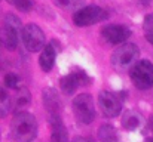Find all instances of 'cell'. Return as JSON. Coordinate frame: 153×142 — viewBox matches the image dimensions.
<instances>
[{"mask_svg": "<svg viewBox=\"0 0 153 142\" xmlns=\"http://www.w3.org/2000/svg\"><path fill=\"white\" fill-rule=\"evenodd\" d=\"M42 99H43V107L48 113V118H56L61 117L62 113V102L58 92L53 88H45L42 92Z\"/></svg>", "mask_w": 153, "mask_h": 142, "instance_id": "cell-10", "label": "cell"}, {"mask_svg": "<svg viewBox=\"0 0 153 142\" xmlns=\"http://www.w3.org/2000/svg\"><path fill=\"white\" fill-rule=\"evenodd\" d=\"M12 108V98L4 89L0 88V116L4 117Z\"/></svg>", "mask_w": 153, "mask_h": 142, "instance_id": "cell-17", "label": "cell"}, {"mask_svg": "<svg viewBox=\"0 0 153 142\" xmlns=\"http://www.w3.org/2000/svg\"><path fill=\"white\" fill-rule=\"evenodd\" d=\"M73 142H88V141H86V139H83V138H76Z\"/></svg>", "mask_w": 153, "mask_h": 142, "instance_id": "cell-22", "label": "cell"}, {"mask_svg": "<svg viewBox=\"0 0 153 142\" xmlns=\"http://www.w3.org/2000/svg\"><path fill=\"white\" fill-rule=\"evenodd\" d=\"M21 40L28 52H39L46 46V37L42 28L36 24H27L21 31Z\"/></svg>", "mask_w": 153, "mask_h": 142, "instance_id": "cell-7", "label": "cell"}, {"mask_svg": "<svg viewBox=\"0 0 153 142\" xmlns=\"http://www.w3.org/2000/svg\"><path fill=\"white\" fill-rule=\"evenodd\" d=\"M21 21L18 16H15L13 13H7L4 16V24H3V45L7 50H15L18 46L19 37H21Z\"/></svg>", "mask_w": 153, "mask_h": 142, "instance_id": "cell-6", "label": "cell"}, {"mask_svg": "<svg viewBox=\"0 0 153 142\" xmlns=\"http://www.w3.org/2000/svg\"><path fill=\"white\" fill-rule=\"evenodd\" d=\"M98 139L100 142H119L117 130L111 124H102L98 129Z\"/></svg>", "mask_w": 153, "mask_h": 142, "instance_id": "cell-15", "label": "cell"}, {"mask_svg": "<svg viewBox=\"0 0 153 142\" xmlns=\"http://www.w3.org/2000/svg\"><path fill=\"white\" fill-rule=\"evenodd\" d=\"M30 99H31V95L30 90L27 88H18L16 89V93L13 95V101H12V105L13 108H19V107H25L30 104Z\"/></svg>", "mask_w": 153, "mask_h": 142, "instance_id": "cell-16", "label": "cell"}, {"mask_svg": "<svg viewBox=\"0 0 153 142\" xmlns=\"http://www.w3.org/2000/svg\"><path fill=\"white\" fill-rule=\"evenodd\" d=\"M51 124L52 133H51V142H70L68 133L65 130V126L62 123V117L56 118H48Z\"/></svg>", "mask_w": 153, "mask_h": 142, "instance_id": "cell-12", "label": "cell"}, {"mask_svg": "<svg viewBox=\"0 0 153 142\" xmlns=\"http://www.w3.org/2000/svg\"><path fill=\"white\" fill-rule=\"evenodd\" d=\"M91 79L83 71H73L59 79V88L65 95H73L80 85H89Z\"/></svg>", "mask_w": 153, "mask_h": 142, "instance_id": "cell-11", "label": "cell"}, {"mask_svg": "<svg viewBox=\"0 0 153 142\" xmlns=\"http://www.w3.org/2000/svg\"><path fill=\"white\" fill-rule=\"evenodd\" d=\"M4 86L7 89H18L19 88V79L16 74L13 73H9L4 76Z\"/></svg>", "mask_w": 153, "mask_h": 142, "instance_id": "cell-20", "label": "cell"}, {"mask_svg": "<svg viewBox=\"0 0 153 142\" xmlns=\"http://www.w3.org/2000/svg\"><path fill=\"white\" fill-rule=\"evenodd\" d=\"M107 16H108V13L102 7L97 6V4H89V6L77 9L73 13V22L77 27H91L97 22L107 19Z\"/></svg>", "mask_w": 153, "mask_h": 142, "instance_id": "cell-5", "label": "cell"}, {"mask_svg": "<svg viewBox=\"0 0 153 142\" xmlns=\"http://www.w3.org/2000/svg\"><path fill=\"white\" fill-rule=\"evenodd\" d=\"M101 36L107 43L120 46L131 36V30L122 24H107L102 27Z\"/></svg>", "mask_w": 153, "mask_h": 142, "instance_id": "cell-9", "label": "cell"}, {"mask_svg": "<svg viewBox=\"0 0 153 142\" xmlns=\"http://www.w3.org/2000/svg\"><path fill=\"white\" fill-rule=\"evenodd\" d=\"M140 123H141V117H140L138 113H135L132 110H128V111L123 113V116H122V126L125 129L134 130V129H137L140 126Z\"/></svg>", "mask_w": 153, "mask_h": 142, "instance_id": "cell-14", "label": "cell"}, {"mask_svg": "<svg viewBox=\"0 0 153 142\" xmlns=\"http://www.w3.org/2000/svg\"><path fill=\"white\" fill-rule=\"evenodd\" d=\"M7 3L13 4L16 9L24 10V12H28L31 9V0H7Z\"/></svg>", "mask_w": 153, "mask_h": 142, "instance_id": "cell-21", "label": "cell"}, {"mask_svg": "<svg viewBox=\"0 0 153 142\" xmlns=\"http://www.w3.org/2000/svg\"><path fill=\"white\" fill-rule=\"evenodd\" d=\"M140 56V49L134 43H123L111 53V65L116 71H129Z\"/></svg>", "mask_w": 153, "mask_h": 142, "instance_id": "cell-2", "label": "cell"}, {"mask_svg": "<svg viewBox=\"0 0 153 142\" xmlns=\"http://www.w3.org/2000/svg\"><path fill=\"white\" fill-rule=\"evenodd\" d=\"M37 130V120L27 111H18L10 121V136L15 142H33Z\"/></svg>", "mask_w": 153, "mask_h": 142, "instance_id": "cell-1", "label": "cell"}, {"mask_svg": "<svg viewBox=\"0 0 153 142\" xmlns=\"http://www.w3.org/2000/svg\"><path fill=\"white\" fill-rule=\"evenodd\" d=\"M55 58H56V50L52 45H46V46L42 49L40 52V56H39V65L42 68V71L45 73H49L52 68H53V64H55Z\"/></svg>", "mask_w": 153, "mask_h": 142, "instance_id": "cell-13", "label": "cell"}, {"mask_svg": "<svg viewBox=\"0 0 153 142\" xmlns=\"http://www.w3.org/2000/svg\"><path fill=\"white\" fill-rule=\"evenodd\" d=\"M1 45H3V34L0 31V52H1Z\"/></svg>", "mask_w": 153, "mask_h": 142, "instance_id": "cell-23", "label": "cell"}, {"mask_svg": "<svg viewBox=\"0 0 153 142\" xmlns=\"http://www.w3.org/2000/svg\"><path fill=\"white\" fill-rule=\"evenodd\" d=\"M53 3H55V6L59 7V9L73 10V9H76V7L82 3V0H53Z\"/></svg>", "mask_w": 153, "mask_h": 142, "instance_id": "cell-18", "label": "cell"}, {"mask_svg": "<svg viewBox=\"0 0 153 142\" xmlns=\"http://www.w3.org/2000/svg\"><path fill=\"white\" fill-rule=\"evenodd\" d=\"M150 126H152V132H153V117L150 118Z\"/></svg>", "mask_w": 153, "mask_h": 142, "instance_id": "cell-24", "label": "cell"}, {"mask_svg": "<svg viewBox=\"0 0 153 142\" xmlns=\"http://www.w3.org/2000/svg\"><path fill=\"white\" fill-rule=\"evenodd\" d=\"M143 28H144V31H146L147 39L153 43V13L147 15V16L144 18V21H143Z\"/></svg>", "mask_w": 153, "mask_h": 142, "instance_id": "cell-19", "label": "cell"}, {"mask_svg": "<svg viewBox=\"0 0 153 142\" xmlns=\"http://www.w3.org/2000/svg\"><path fill=\"white\" fill-rule=\"evenodd\" d=\"M98 105L101 108L102 114L105 117H117L122 111V99L117 96V93L113 92H101L98 95Z\"/></svg>", "mask_w": 153, "mask_h": 142, "instance_id": "cell-8", "label": "cell"}, {"mask_svg": "<svg viewBox=\"0 0 153 142\" xmlns=\"http://www.w3.org/2000/svg\"><path fill=\"white\" fill-rule=\"evenodd\" d=\"M146 142H153V138H149V139H146Z\"/></svg>", "mask_w": 153, "mask_h": 142, "instance_id": "cell-25", "label": "cell"}, {"mask_svg": "<svg viewBox=\"0 0 153 142\" xmlns=\"http://www.w3.org/2000/svg\"><path fill=\"white\" fill-rule=\"evenodd\" d=\"M71 110L80 124H91L95 120V102L89 93H79L71 102Z\"/></svg>", "mask_w": 153, "mask_h": 142, "instance_id": "cell-3", "label": "cell"}, {"mask_svg": "<svg viewBox=\"0 0 153 142\" xmlns=\"http://www.w3.org/2000/svg\"><path fill=\"white\" fill-rule=\"evenodd\" d=\"M129 77L134 86L140 90L153 88V64L149 59H140L129 70Z\"/></svg>", "mask_w": 153, "mask_h": 142, "instance_id": "cell-4", "label": "cell"}]
</instances>
